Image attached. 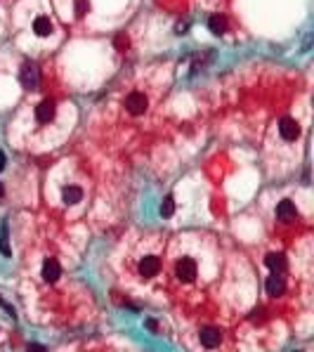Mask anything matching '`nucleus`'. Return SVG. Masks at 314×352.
<instances>
[{
  "label": "nucleus",
  "mask_w": 314,
  "mask_h": 352,
  "mask_svg": "<svg viewBox=\"0 0 314 352\" xmlns=\"http://www.w3.org/2000/svg\"><path fill=\"white\" fill-rule=\"evenodd\" d=\"M19 80H21V85H24L26 90H33V87L38 85V80H40V71H38L36 64L33 62L21 64V69H19Z\"/></svg>",
  "instance_id": "nucleus-1"
},
{
  "label": "nucleus",
  "mask_w": 314,
  "mask_h": 352,
  "mask_svg": "<svg viewBox=\"0 0 314 352\" xmlns=\"http://www.w3.org/2000/svg\"><path fill=\"white\" fill-rule=\"evenodd\" d=\"M175 274H177L180 281H185V284H191L194 279H196L198 270H196V262L191 258H182L177 262V267H175Z\"/></svg>",
  "instance_id": "nucleus-2"
},
{
  "label": "nucleus",
  "mask_w": 314,
  "mask_h": 352,
  "mask_svg": "<svg viewBox=\"0 0 314 352\" xmlns=\"http://www.w3.org/2000/svg\"><path fill=\"white\" fill-rule=\"evenodd\" d=\"M147 106H149V102L142 93H132V95H128V99H125V109H128L132 116H142V114L147 112Z\"/></svg>",
  "instance_id": "nucleus-3"
},
{
  "label": "nucleus",
  "mask_w": 314,
  "mask_h": 352,
  "mask_svg": "<svg viewBox=\"0 0 314 352\" xmlns=\"http://www.w3.org/2000/svg\"><path fill=\"white\" fill-rule=\"evenodd\" d=\"M55 114H57V106H55L52 99H43V102L36 106L38 123H50V121H55Z\"/></svg>",
  "instance_id": "nucleus-4"
},
{
  "label": "nucleus",
  "mask_w": 314,
  "mask_h": 352,
  "mask_svg": "<svg viewBox=\"0 0 314 352\" xmlns=\"http://www.w3.org/2000/svg\"><path fill=\"white\" fill-rule=\"evenodd\" d=\"M161 272V260L156 255H147V258H142L140 262V274L144 279H151Z\"/></svg>",
  "instance_id": "nucleus-5"
},
{
  "label": "nucleus",
  "mask_w": 314,
  "mask_h": 352,
  "mask_svg": "<svg viewBox=\"0 0 314 352\" xmlns=\"http://www.w3.org/2000/svg\"><path fill=\"white\" fill-rule=\"evenodd\" d=\"M198 338H201V345L204 347H217L220 345V340H222V334L213 326H204L198 331Z\"/></svg>",
  "instance_id": "nucleus-6"
},
{
  "label": "nucleus",
  "mask_w": 314,
  "mask_h": 352,
  "mask_svg": "<svg viewBox=\"0 0 314 352\" xmlns=\"http://www.w3.org/2000/svg\"><path fill=\"white\" fill-rule=\"evenodd\" d=\"M279 133H281L283 140L293 142V140L300 135V125H298L293 118H281V121H279Z\"/></svg>",
  "instance_id": "nucleus-7"
},
{
  "label": "nucleus",
  "mask_w": 314,
  "mask_h": 352,
  "mask_svg": "<svg viewBox=\"0 0 314 352\" xmlns=\"http://www.w3.org/2000/svg\"><path fill=\"white\" fill-rule=\"evenodd\" d=\"M277 217H279V220H283V223L293 220V217H296V204H293V201H288V199L279 201V206H277Z\"/></svg>",
  "instance_id": "nucleus-8"
},
{
  "label": "nucleus",
  "mask_w": 314,
  "mask_h": 352,
  "mask_svg": "<svg viewBox=\"0 0 314 352\" xmlns=\"http://www.w3.org/2000/svg\"><path fill=\"white\" fill-rule=\"evenodd\" d=\"M59 274H62V270H59V262L57 260H45L43 262V279L45 281H57L59 279Z\"/></svg>",
  "instance_id": "nucleus-9"
},
{
  "label": "nucleus",
  "mask_w": 314,
  "mask_h": 352,
  "mask_svg": "<svg viewBox=\"0 0 314 352\" xmlns=\"http://www.w3.org/2000/svg\"><path fill=\"white\" fill-rule=\"evenodd\" d=\"M283 289H286V284H283V279L279 277L277 272H274L270 279H267V293H270L272 298L281 296V293H283Z\"/></svg>",
  "instance_id": "nucleus-10"
},
{
  "label": "nucleus",
  "mask_w": 314,
  "mask_h": 352,
  "mask_svg": "<svg viewBox=\"0 0 314 352\" xmlns=\"http://www.w3.org/2000/svg\"><path fill=\"white\" fill-rule=\"evenodd\" d=\"M33 31H36V36L45 38L52 33V21H50L48 17H36L33 19Z\"/></svg>",
  "instance_id": "nucleus-11"
},
{
  "label": "nucleus",
  "mask_w": 314,
  "mask_h": 352,
  "mask_svg": "<svg viewBox=\"0 0 314 352\" xmlns=\"http://www.w3.org/2000/svg\"><path fill=\"white\" fill-rule=\"evenodd\" d=\"M208 29L215 33V36H220V33L227 31V19L222 17V14H213V17L208 19Z\"/></svg>",
  "instance_id": "nucleus-12"
},
{
  "label": "nucleus",
  "mask_w": 314,
  "mask_h": 352,
  "mask_svg": "<svg viewBox=\"0 0 314 352\" xmlns=\"http://www.w3.org/2000/svg\"><path fill=\"white\" fill-rule=\"evenodd\" d=\"M265 265L270 267L272 272H281L283 267H286V258H283L281 253H270L265 258Z\"/></svg>",
  "instance_id": "nucleus-13"
},
{
  "label": "nucleus",
  "mask_w": 314,
  "mask_h": 352,
  "mask_svg": "<svg viewBox=\"0 0 314 352\" xmlns=\"http://www.w3.org/2000/svg\"><path fill=\"white\" fill-rule=\"evenodd\" d=\"M62 199H64V204H78L80 199H83V192H80L78 187H66L64 189V194H62Z\"/></svg>",
  "instance_id": "nucleus-14"
},
{
  "label": "nucleus",
  "mask_w": 314,
  "mask_h": 352,
  "mask_svg": "<svg viewBox=\"0 0 314 352\" xmlns=\"http://www.w3.org/2000/svg\"><path fill=\"white\" fill-rule=\"evenodd\" d=\"M0 253L10 258L12 251H10V239H7V223H3V229H0Z\"/></svg>",
  "instance_id": "nucleus-15"
},
{
  "label": "nucleus",
  "mask_w": 314,
  "mask_h": 352,
  "mask_svg": "<svg viewBox=\"0 0 314 352\" xmlns=\"http://www.w3.org/2000/svg\"><path fill=\"white\" fill-rule=\"evenodd\" d=\"M173 213H175V201H173V196H166L163 204H161V217H170Z\"/></svg>",
  "instance_id": "nucleus-16"
},
{
  "label": "nucleus",
  "mask_w": 314,
  "mask_h": 352,
  "mask_svg": "<svg viewBox=\"0 0 314 352\" xmlns=\"http://www.w3.org/2000/svg\"><path fill=\"white\" fill-rule=\"evenodd\" d=\"M90 10V0H74V12L76 17H85Z\"/></svg>",
  "instance_id": "nucleus-17"
},
{
  "label": "nucleus",
  "mask_w": 314,
  "mask_h": 352,
  "mask_svg": "<svg viewBox=\"0 0 314 352\" xmlns=\"http://www.w3.org/2000/svg\"><path fill=\"white\" fill-rule=\"evenodd\" d=\"M114 45H116L118 50H125V48H128V38H125L123 33H118V36H116V40H114Z\"/></svg>",
  "instance_id": "nucleus-18"
},
{
  "label": "nucleus",
  "mask_w": 314,
  "mask_h": 352,
  "mask_svg": "<svg viewBox=\"0 0 314 352\" xmlns=\"http://www.w3.org/2000/svg\"><path fill=\"white\" fill-rule=\"evenodd\" d=\"M26 352H48V350H45V345H40V343H33V345H29Z\"/></svg>",
  "instance_id": "nucleus-19"
},
{
  "label": "nucleus",
  "mask_w": 314,
  "mask_h": 352,
  "mask_svg": "<svg viewBox=\"0 0 314 352\" xmlns=\"http://www.w3.org/2000/svg\"><path fill=\"white\" fill-rule=\"evenodd\" d=\"M3 168H5V156L0 154V170H3Z\"/></svg>",
  "instance_id": "nucleus-20"
},
{
  "label": "nucleus",
  "mask_w": 314,
  "mask_h": 352,
  "mask_svg": "<svg viewBox=\"0 0 314 352\" xmlns=\"http://www.w3.org/2000/svg\"><path fill=\"white\" fill-rule=\"evenodd\" d=\"M0 196H3V185H0Z\"/></svg>",
  "instance_id": "nucleus-21"
}]
</instances>
